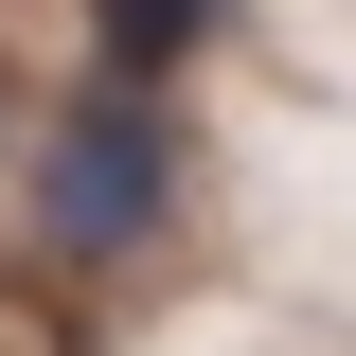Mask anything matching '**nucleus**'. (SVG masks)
Returning a JSON list of instances; mask_svg holds the SVG:
<instances>
[{
  "mask_svg": "<svg viewBox=\"0 0 356 356\" xmlns=\"http://www.w3.org/2000/svg\"><path fill=\"white\" fill-rule=\"evenodd\" d=\"M178 54H196V18H161V0H125V18H107V72H178Z\"/></svg>",
  "mask_w": 356,
  "mask_h": 356,
  "instance_id": "2",
  "label": "nucleus"
},
{
  "mask_svg": "<svg viewBox=\"0 0 356 356\" xmlns=\"http://www.w3.org/2000/svg\"><path fill=\"white\" fill-rule=\"evenodd\" d=\"M178 214V143H161V107H143V89H89L72 125L36 143V232L54 250H143V232Z\"/></svg>",
  "mask_w": 356,
  "mask_h": 356,
  "instance_id": "1",
  "label": "nucleus"
}]
</instances>
